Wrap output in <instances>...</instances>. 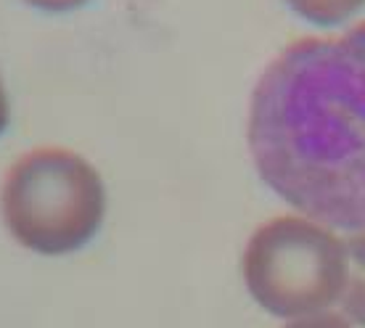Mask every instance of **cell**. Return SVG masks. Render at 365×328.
<instances>
[{
    "mask_svg": "<svg viewBox=\"0 0 365 328\" xmlns=\"http://www.w3.org/2000/svg\"><path fill=\"white\" fill-rule=\"evenodd\" d=\"M249 151L304 217L365 230V21L275 56L252 96Z\"/></svg>",
    "mask_w": 365,
    "mask_h": 328,
    "instance_id": "1",
    "label": "cell"
},
{
    "mask_svg": "<svg viewBox=\"0 0 365 328\" xmlns=\"http://www.w3.org/2000/svg\"><path fill=\"white\" fill-rule=\"evenodd\" d=\"M0 212L24 249L46 257L72 255L98 233L106 188L85 156L61 146H40L9 167Z\"/></svg>",
    "mask_w": 365,
    "mask_h": 328,
    "instance_id": "2",
    "label": "cell"
},
{
    "mask_svg": "<svg viewBox=\"0 0 365 328\" xmlns=\"http://www.w3.org/2000/svg\"><path fill=\"white\" fill-rule=\"evenodd\" d=\"M241 270L262 310L275 318H310L341 299L347 244L315 220L281 215L252 233Z\"/></svg>",
    "mask_w": 365,
    "mask_h": 328,
    "instance_id": "3",
    "label": "cell"
},
{
    "mask_svg": "<svg viewBox=\"0 0 365 328\" xmlns=\"http://www.w3.org/2000/svg\"><path fill=\"white\" fill-rule=\"evenodd\" d=\"M347 244V283L341 292V315L365 328V230H357Z\"/></svg>",
    "mask_w": 365,
    "mask_h": 328,
    "instance_id": "4",
    "label": "cell"
},
{
    "mask_svg": "<svg viewBox=\"0 0 365 328\" xmlns=\"http://www.w3.org/2000/svg\"><path fill=\"white\" fill-rule=\"evenodd\" d=\"M286 6L318 27H336L355 16L365 6V0H286Z\"/></svg>",
    "mask_w": 365,
    "mask_h": 328,
    "instance_id": "5",
    "label": "cell"
},
{
    "mask_svg": "<svg viewBox=\"0 0 365 328\" xmlns=\"http://www.w3.org/2000/svg\"><path fill=\"white\" fill-rule=\"evenodd\" d=\"M283 328H352V323L344 315H336V312H318V315H310V318L292 320Z\"/></svg>",
    "mask_w": 365,
    "mask_h": 328,
    "instance_id": "6",
    "label": "cell"
},
{
    "mask_svg": "<svg viewBox=\"0 0 365 328\" xmlns=\"http://www.w3.org/2000/svg\"><path fill=\"white\" fill-rule=\"evenodd\" d=\"M27 6L32 9H40V11H51V14H64V11H74L85 6L88 0H24Z\"/></svg>",
    "mask_w": 365,
    "mask_h": 328,
    "instance_id": "7",
    "label": "cell"
},
{
    "mask_svg": "<svg viewBox=\"0 0 365 328\" xmlns=\"http://www.w3.org/2000/svg\"><path fill=\"white\" fill-rule=\"evenodd\" d=\"M9 119H11L9 96H6V88H3V80H0V135H3V130L9 128Z\"/></svg>",
    "mask_w": 365,
    "mask_h": 328,
    "instance_id": "8",
    "label": "cell"
}]
</instances>
